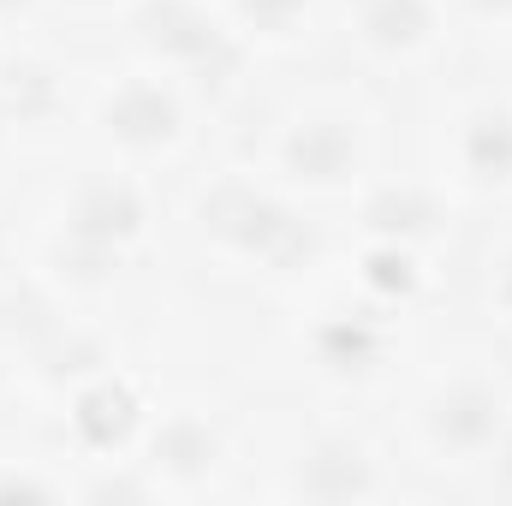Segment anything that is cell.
<instances>
[{
	"instance_id": "14",
	"label": "cell",
	"mask_w": 512,
	"mask_h": 506,
	"mask_svg": "<svg viewBox=\"0 0 512 506\" xmlns=\"http://www.w3.org/2000/svg\"><path fill=\"white\" fill-rule=\"evenodd\" d=\"M459 322H471L477 334L512 352V209L471 221L459 262Z\"/></svg>"
},
{
	"instance_id": "18",
	"label": "cell",
	"mask_w": 512,
	"mask_h": 506,
	"mask_svg": "<svg viewBox=\"0 0 512 506\" xmlns=\"http://www.w3.org/2000/svg\"><path fill=\"white\" fill-rule=\"evenodd\" d=\"M78 6H84V0H78Z\"/></svg>"
},
{
	"instance_id": "11",
	"label": "cell",
	"mask_w": 512,
	"mask_h": 506,
	"mask_svg": "<svg viewBox=\"0 0 512 506\" xmlns=\"http://www.w3.org/2000/svg\"><path fill=\"white\" fill-rule=\"evenodd\" d=\"M328 60L405 102L423 84H435L447 66H459L465 48L447 0H340Z\"/></svg>"
},
{
	"instance_id": "15",
	"label": "cell",
	"mask_w": 512,
	"mask_h": 506,
	"mask_svg": "<svg viewBox=\"0 0 512 506\" xmlns=\"http://www.w3.org/2000/svg\"><path fill=\"white\" fill-rule=\"evenodd\" d=\"M465 60H512V0H447Z\"/></svg>"
},
{
	"instance_id": "4",
	"label": "cell",
	"mask_w": 512,
	"mask_h": 506,
	"mask_svg": "<svg viewBox=\"0 0 512 506\" xmlns=\"http://www.w3.org/2000/svg\"><path fill=\"white\" fill-rule=\"evenodd\" d=\"M447 322L382 310L322 262L310 280H298L268 304V364L256 393H310L382 411Z\"/></svg>"
},
{
	"instance_id": "16",
	"label": "cell",
	"mask_w": 512,
	"mask_h": 506,
	"mask_svg": "<svg viewBox=\"0 0 512 506\" xmlns=\"http://www.w3.org/2000/svg\"><path fill=\"white\" fill-rule=\"evenodd\" d=\"M465 501L512 506V417H507V429H501V441L489 447V459H483V471L471 477V489H465Z\"/></svg>"
},
{
	"instance_id": "7",
	"label": "cell",
	"mask_w": 512,
	"mask_h": 506,
	"mask_svg": "<svg viewBox=\"0 0 512 506\" xmlns=\"http://www.w3.org/2000/svg\"><path fill=\"white\" fill-rule=\"evenodd\" d=\"M399 149L471 215L512 209V60H459L399 102Z\"/></svg>"
},
{
	"instance_id": "5",
	"label": "cell",
	"mask_w": 512,
	"mask_h": 506,
	"mask_svg": "<svg viewBox=\"0 0 512 506\" xmlns=\"http://www.w3.org/2000/svg\"><path fill=\"white\" fill-rule=\"evenodd\" d=\"M245 495L286 506L423 501L382 411L310 393H251L245 417Z\"/></svg>"
},
{
	"instance_id": "13",
	"label": "cell",
	"mask_w": 512,
	"mask_h": 506,
	"mask_svg": "<svg viewBox=\"0 0 512 506\" xmlns=\"http://www.w3.org/2000/svg\"><path fill=\"white\" fill-rule=\"evenodd\" d=\"M215 6L245 42V54L262 66V78L328 60L340 0H215Z\"/></svg>"
},
{
	"instance_id": "17",
	"label": "cell",
	"mask_w": 512,
	"mask_h": 506,
	"mask_svg": "<svg viewBox=\"0 0 512 506\" xmlns=\"http://www.w3.org/2000/svg\"><path fill=\"white\" fill-rule=\"evenodd\" d=\"M24 173H30V155H24V143L12 137V126H6V114H0V215H6L12 191L24 185Z\"/></svg>"
},
{
	"instance_id": "1",
	"label": "cell",
	"mask_w": 512,
	"mask_h": 506,
	"mask_svg": "<svg viewBox=\"0 0 512 506\" xmlns=\"http://www.w3.org/2000/svg\"><path fill=\"white\" fill-rule=\"evenodd\" d=\"M0 256L48 310L137 316L167 274V179L66 149L12 191Z\"/></svg>"
},
{
	"instance_id": "3",
	"label": "cell",
	"mask_w": 512,
	"mask_h": 506,
	"mask_svg": "<svg viewBox=\"0 0 512 506\" xmlns=\"http://www.w3.org/2000/svg\"><path fill=\"white\" fill-rule=\"evenodd\" d=\"M328 251L334 221L227 149H209L197 167L167 179V268L197 286L274 304L310 280Z\"/></svg>"
},
{
	"instance_id": "12",
	"label": "cell",
	"mask_w": 512,
	"mask_h": 506,
	"mask_svg": "<svg viewBox=\"0 0 512 506\" xmlns=\"http://www.w3.org/2000/svg\"><path fill=\"white\" fill-rule=\"evenodd\" d=\"M84 54H90V30L78 12L0 42V114H6L12 137L24 143L30 167L72 149Z\"/></svg>"
},
{
	"instance_id": "2",
	"label": "cell",
	"mask_w": 512,
	"mask_h": 506,
	"mask_svg": "<svg viewBox=\"0 0 512 506\" xmlns=\"http://www.w3.org/2000/svg\"><path fill=\"white\" fill-rule=\"evenodd\" d=\"M215 149L239 155L286 197L340 221L399 155V102L340 60L262 78L221 120Z\"/></svg>"
},
{
	"instance_id": "6",
	"label": "cell",
	"mask_w": 512,
	"mask_h": 506,
	"mask_svg": "<svg viewBox=\"0 0 512 506\" xmlns=\"http://www.w3.org/2000/svg\"><path fill=\"white\" fill-rule=\"evenodd\" d=\"M382 417L417 495L465 501L512 417V352L453 316L382 405Z\"/></svg>"
},
{
	"instance_id": "10",
	"label": "cell",
	"mask_w": 512,
	"mask_h": 506,
	"mask_svg": "<svg viewBox=\"0 0 512 506\" xmlns=\"http://www.w3.org/2000/svg\"><path fill=\"white\" fill-rule=\"evenodd\" d=\"M78 18L96 42L203 90L221 120L262 84V66L245 54L215 0H84Z\"/></svg>"
},
{
	"instance_id": "9",
	"label": "cell",
	"mask_w": 512,
	"mask_h": 506,
	"mask_svg": "<svg viewBox=\"0 0 512 506\" xmlns=\"http://www.w3.org/2000/svg\"><path fill=\"white\" fill-rule=\"evenodd\" d=\"M251 393L203 376H167L137 471L149 501H239L245 495V423Z\"/></svg>"
},
{
	"instance_id": "8",
	"label": "cell",
	"mask_w": 512,
	"mask_h": 506,
	"mask_svg": "<svg viewBox=\"0 0 512 506\" xmlns=\"http://www.w3.org/2000/svg\"><path fill=\"white\" fill-rule=\"evenodd\" d=\"M215 137H221V108L203 90L90 36L72 149L137 167L149 179H179L215 149Z\"/></svg>"
}]
</instances>
